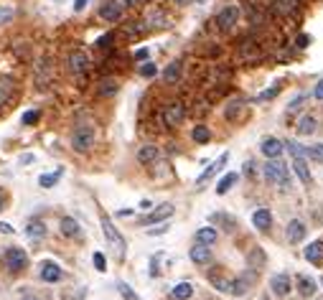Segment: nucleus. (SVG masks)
<instances>
[{"instance_id":"1","label":"nucleus","mask_w":323,"mask_h":300,"mask_svg":"<svg viewBox=\"0 0 323 300\" xmlns=\"http://www.w3.org/2000/svg\"><path fill=\"white\" fill-rule=\"evenodd\" d=\"M94 145V130L92 127H77L74 135H72V148L77 150V153H87V150Z\"/></svg>"},{"instance_id":"2","label":"nucleus","mask_w":323,"mask_h":300,"mask_svg":"<svg viewBox=\"0 0 323 300\" xmlns=\"http://www.w3.org/2000/svg\"><path fill=\"white\" fill-rule=\"evenodd\" d=\"M99 219H102V229H104V237H107V239H110V244H115V249H117V254L122 257V254H125V239H122V234H120V231L115 229V224H112V219H110V217H107V214H104V211H102V217H99Z\"/></svg>"},{"instance_id":"3","label":"nucleus","mask_w":323,"mask_h":300,"mask_svg":"<svg viewBox=\"0 0 323 300\" xmlns=\"http://www.w3.org/2000/svg\"><path fill=\"white\" fill-rule=\"evenodd\" d=\"M240 15H242L240 5H227V8H222L219 15H217V26H219L222 31H232V28L237 26V20H240Z\"/></svg>"},{"instance_id":"4","label":"nucleus","mask_w":323,"mask_h":300,"mask_svg":"<svg viewBox=\"0 0 323 300\" xmlns=\"http://www.w3.org/2000/svg\"><path fill=\"white\" fill-rule=\"evenodd\" d=\"M265 178L275 186V183H283L288 186V176H285V165L280 163V158H270V163L265 165Z\"/></svg>"},{"instance_id":"5","label":"nucleus","mask_w":323,"mask_h":300,"mask_svg":"<svg viewBox=\"0 0 323 300\" xmlns=\"http://www.w3.org/2000/svg\"><path fill=\"white\" fill-rule=\"evenodd\" d=\"M122 10H125L122 0H104L102 8H99V15H102V20H107V23H117V20L122 18Z\"/></svg>"},{"instance_id":"6","label":"nucleus","mask_w":323,"mask_h":300,"mask_svg":"<svg viewBox=\"0 0 323 300\" xmlns=\"http://www.w3.org/2000/svg\"><path fill=\"white\" fill-rule=\"evenodd\" d=\"M183 117H186V107H183L181 102H170V104L165 107V112H163L165 127H178V125L183 122Z\"/></svg>"},{"instance_id":"7","label":"nucleus","mask_w":323,"mask_h":300,"mask_svg":"<svg viewBox=\"0 0 323 300\" xmlns=\"http://www.w3.org/2000/svg\"><path fill=\"white\" fill-rule=\"evenodd\" d=\"M5 265H8L13 272H20V270L28 265V254L20 249V247H8V252H5Z\"/></svg>"},{"instance_id":"8","label":"nucleus","mask_w":323,"mask_h":300,"mask_svg":"<svg viewBox=\"0 0 323 300\" xmlns=\"http://www.w3.org/2000/svg\"><path fill=\"white\" fill-rule=\"evenodd\" d=\"M227 163H229V153H222V155H219L217 160H214V163H209V168H206L204 173H201V176L196 178V183H199V186H204V183H206V181H209V178H211L214 173H219V170H222V168H224Z\"/></svg>"},{"instance_id":"9","label":"nucleus","mask_w":323,"mask_h":300,"mask_svg":"<svg viewBox=\"0 0 323 300\" xmlns=\"http://www.w3.org/2000/svg\"><path fill=\"white\" fill-rule=\"evenodd\" d=\"M270 288H272V293L275 295H280V298H285V295H290V290H293V285H290V277L288 275H275L272 280H270Z\"/></svg>"},{"instance_id":"10","label":"nucleus","mask_w":323,"mask_h":300,"mask_svg":"<svg viewBox=\"0 0 323 300\" xmlns=\"http://www.w3.org/2000/svg\"><path fill=\"white\" fill-rule=\"evenodd\" d=\"M69 69L74 72V74H84L89 69V59H87V54L84 51H72L69 54Z\"/></svg>"},{"instance_id":"11","label":"nucleus","mask_w":323,"mask_h":300,"mask_svg":"<svg viewBox=\"0 0 323 300\" xmlns=\"http://www.w3.org/2000/svg\"><path fill=\"white\" fill-rule=\"evenodd\" d=\"M170 214H173V204H161L156 211H150L148 217L143 219V224H156V222H163V219H168Z\"/></svg>"},{"instance_id":"12","label":"nucleus","mask_w":323,"mask_h":300,"mask_svg":"<svg viewBox=\"0 0 323 300\" xmlns=\"http://www.w3.org/2000/svg\"><path fill=\"white\" fill-rule=\"evenodd\" d=\"M41 280L44 283H59L61 280V267L56 262H44L41 265Z\"/></svg>"},{"instance_id":"13","label":"nucleus","mask_w":323,"mask_h":300,"mask_svg":"<svg viewBox=\"0 0 323 300\" xmlns=\"http://www.w3.org/2000/svg\"><path fill=\"white\" fill-rule=\"evenodd\" d=\"M293 170H295V176L303 181L306 186L311 183V170H308V163H306V155H295L293 158Z\"/></svg>"},{"instance_id":"14","label":"nucleus","mask_w":323,"mask_h":300,"mask_svg":"<svg viewBox=\"0 0 323 300\" xmlns=\"http://www.w3.org/2000/svg\"><path fill=\"white\" fill-rule=\"evenodd\" d=\"M283 150H285V145H283V140H277V138H267L262 143V155H267V158H280Z\"/></svg>"},{"instance_id":"15","label":"nucleus","mask_w":323,"mask_h":300,"mask_svg":"<svg viewBox=\"0 0 323 300\" xmlns=\"http://www.w3.org/2000/svg\"><path fill=\"white\" fill-rule=\"evenodd\" d=\"M306 239V224L303 222H290L288 224V242L290 244H298Z\"/></svg>"},{"instance_id":"16","label":"nucleus","mask_w":323,"mask_h":300,"mask_svg":"<svg viewBox=\"0 0 323 300\" xmlns=\"http://www.w3.org/2000/svg\"><path fill=\"white\" fill-rule=\"evenodd\" d=\"M252 224H254L257 229L267 231V229H270V224H272V214H270L267 209H257V211L252 214Z\"/></svg>"},{"instance_id":"17","label":"nucleus","mask_w":323,"mask_h":300,"mask_svg":"<svg viewBox=\"0 0 323 300\" xmlns=\"http://www.w3.org/2000/svg\"><path fill=\"white\" fill-rule=\"evenodd\" d=\"M158 155H161V150H158L156 145H143V148L138 150V160H140L143 165H148V163H156V160H158Z\"/></svg>"},{"instance_id":"18","label":"nucleus","mask_w":323,"mask_h":300,"mask_svg":"<svg viewBox=\"0 0 323 300\" xmlns=\"http://www.w3.org/2000/svg\"><path fill=\"white\" fill-rule=\"evenodd\" d=\"M61 234H64V237H74V239H79V237H81V229H79L77 219L64 217V219H61Z\"/></svg>"},{"instance_id":"19","label":"nucleus","mask_w":323,"mask_h":300,"mask_svg":"<svg viewBox=\"0 0 323 300\" xmlns=\"http://www.w3.org/2000/svg\"><path fill=\"white\" fill-rule=\"evenodd\" d=\"M191 260L196 262V265H206V262H211V249H209V244H196L191 249Z\"/></svg>"},{"instance_id":"20","label":"nucleus","mask_w":323,"mask_h":300,"mask_svg":"<svg viewBox=\"0 0 323 300\" xmlns=\"http://www.w3.org/2000/svg\"><path fill=\"white\" fill-rule=\"evenodd\" d=\"M306 260H308L311 265H321V260H323V242H311V244H308Z\"/></svg>"},{"instance_id":"21","label":"nucleus","mask_w":323,"mask_h":300,"mask_svg":"<svg viewBox=\"0 0 323 300\" xmlns=\"http://www.w3.org/2000/svg\"><path fill=\"white\" fill-rule=\"evenodd\" d=\"M163 79H165L168 84L178 81V79H181V61H170L168 67H165V72H163Z\"/></svg>"},{"instance_id":"22","label":"nucleus","mask_w":323,"mask_h":300,"mask_svg":"<svg viewBox=\"0 0 323 300\" xmlns=\"http://www.w3.org/2000/svg\"><path fill=\"white\" fill-rule=\"evenodd\" d=\"M196 242H199V244H214V242H217V229L201 226V229L196 231Z\"/></svg>"},{"instance_id":"23","label":"nucleus","mask_w":323,"mask_h":300,"mask_svg":"<svg viewBox=\"0 0 323 300\" xmlns=\"http://www.w3.org/2000/svg\"><path fill=\"white\" fill-rule=\"evenodd\" d=\"M272 8H275L277 13L288 15V13H295V10H298V0H272Z\"/></svg>"},{"instance_id":"24","label":"nucleus","mask_w":323,"mask_h":300,"mask_svg":"<svg viewBox=\"0 0 323 300\" xmlns=\"http://www.w3.org/2000/svg\"><path fill=\"white\" fill-rule=\"evenodd\" d=\"M316 117L313 115H306V117H300V122H298V135H311L313 130H316Z\"/></svg>"},{"instance_id":"25","label":"nucleus","mask_w":323,"mask_h":300,"mask_svg":"<svg viewBox=\"0 0 323 300\" xmlns=\"http://www.w3.org/2000/svg\"><path fill=\"white\" fill-rule=\"evenodd\" d=\"M298 290H300V295H303V298H311V295L316 293V283L311 280V277L300 275V277H298Z\"/></svg>"},{"instance_id":"26","label":"nucleus","mask_w":323,"mask_h":300,"mask_svg":"<svg viewBox=\"0 0 323 300\" xmlns=\"http://www.w3.org/2000/svg\"><path fill=\"white\" fill-rule=\"evenodd\" d=\"M64 176V170L59 168V170H54V173H44L38 178V183H41V188H51V186H56L59 183V178Z\"/></svg>"},{"instance_id":"27","label":"nucleus","mask_w":323,"mask_h":300,"mask_svg":"<svg viewBox=\"0 0 323 300\" xmlns=\"http://www.w3.org/2000/svg\"><path fill=\"white\" fill-rule=\"evenodd\" d=\"M234 183H237V173H227V176H224V178L217 183V194H219V196L229 194V188H232Z\"/></svg>"},{"instance_id":"28","label":"nucleus","mask_w":323,"mask_h":300,"mask_svg":"<svg viewBox=\"0 0 323 300\" xmlns=\"http://www.w3.org/2000/svg\"><path fill=\"white\" fill-rule=\"evenodd\" d=\"M191 138L196 140L199 145H206L209 140H211V133H209V127H204V125H199V127H193V133H191Z\"/></svg>"},{"instance_id":"29","label":"nucleus","mask_w":323,"mask_h":300,"mask_svg":"<svg viewBox=\"0 0 323 300\" xmlns=\"http://www.w3.org/2000/svg\"><path fill=\"white\" fill-rule=\"evenodd\" d=\"M13 97V81L10 79H0V107Z\"/></svg>"},{"instance_id":"30","label":"nucleus","mask_w":323,"mask_h":300,"mask_svg":"<svg viewBox=\"0 0 323 300\" xmlns=\"http://www.w3.org/2000/svg\"><path fill=\"white\" fill-rule=\"evenodd\" d=\"M26 231H28V237H31V239H41V237H46V226L41 224V222H31Z\"/></svg>"},{"instance_id":"31","label":"nucleus","mask_w":323,"mask_h":300,"mask_svg":"<svg viewBox=\"0 0 323 300\" xmlns=\"http://www.w3.org/2000/svg\"><path fill=\"white\" fill-rule=\"evenodd\" d=\"M306 155L316 163H323V143H316V145H308L306 148Z\"/></svg>"},{"instance_id":"32","label":"nucleus","mask_w":323,"mask_h":300,"mask_svg":"<svg viewBox=\"0 0 323 300\" xmlns=\"http://www.w3.org/2000/svg\"><path fill=\"white\" fill-rule=\"evenodd\" d=\"M193 295V288L188 285V283H178L176 288H173V298H178V300H188Z\"/></svg>"},{"instance_id":"33","label":"nucleus","mask_w":323,"mask_h":300,"mask_svg":"<svg viewBox=\"0 0 323 300\" xmlns=\"http://www.w3.org/2000/svg\"><path fill=\"white\" fill-rule=\"evenodd\" d=\"M99 94H102V97L117 94V81H115V79H104V81L99 84Z\"/></svg>"},{"instance_id":"34","label":"nucleus","mask_w":323,"mask_h":300,"mask_svg":"<svg viewBox=\"0 0 323 300\" xmlns=\"http://www.w3.org/2000/svg\"><path fill=\"white\" fill-rule=\"evenodd\" d=\"M290 153H293V158L295 155H306V145H300V143H295V140H288V143H283Z\"/></svg>"},{"instance_id":"35","label":"nucleus","mask_w":323,"mask_h":300,"mask_svg":"<svg viewBox=\"0 0 323 300\" xmlns=\"http://www.w3.org/2000/svg\"><path fill=\"white\" fill-rule=\"evenodd\" d=\"M117 290H120V295H122L125 300H140V298L130 290V285H125V283H117Z\"/></svg>"},{"instance_id":"36","label":"nucleus","mask_w":323,"mask_h":300,"mask_svg":"<svg viewBox=\"0 0 323 300\" xmlns=\"http://www.w3.org/2000/svg\"><path fill=\"white\" fill-rule=\"evenodd\" d=\"M13 5H0V26H3V23H8V20L13 18Z\"/></svg>"},{"instance_id":"37","label":"nucleus","mask_w":323,"mask_h":300,"mask_svg":"<svg viewBox=\"0 0 323 300\" xmlns=\"http://www.w3.org/2000/svg\"><path fill=\"white\" fill-rule=\"evenodd\" d=\"M92 262H94V267H97L99 272H104V270H107V260H104V254H102V252H94Z\"/></svg>"},{"instance_id":"38","label":"nucleus","mask_w":323,"mask_h":300,"mask_svg":"<svg viewBox=\"0 0 323 300\" xmlns=\"http://www.w3.org/2000/svg\"><path fill=\"white\" fill-rule=\"evenodd\" d=\"M140 74L148 76V79H150V76H156V64H153V61H145L143 67H140Z\"/></svg>"},{"instance_id":"39","label":"nucleus","mask_w":323,"mask_h":300,"mask_svg":"<svg viewBox=\"0 0 323 300\" xmlns=\"http://www.w3.org/2000/svg\"><path fill=\"white\" fill-rule=\"evenodd\" d=\"M38 110H31V112H26L23 117H20V122H23V125H33V122H38Z\"/></svg>"},{"instance_id":"40","label":"nucleus","mask_w":323,"mask_h":300,"mask_svg":"<svg viewBox=\"0 0 323 300\" xmlns=\"http://www.w3.org/2000/svg\"><path fill=\"white\" fill-rule=\"evenodd\" d=\"M214 285L222 288L224 293H232V283H227V280H214Z\"/></svg>"},{"instance_id":"41","label":"nucleus","mask_w":323,"mask_h":300,"mask_svg":"<svg viewBox=\"0 0 323 300\" xmlns=\"http://www.w3.org/2000/svg\"><path fill=\"white\" fill-rule=\"evenodd\" d=\"M313 97H316V99H323V79H321V81L316 84V89H313Z\"/></svg>"},{"instance_id":"42","label":"nucleus","mask_w":323,"mask_h":300,"mask_svg":"<svg viewBox=\"0 0 323 300\" xmlns=\"http://www.w3.org/2000/svg\"><path fill=\"white\" fill-rule=\"evenodd\" d=\"M295 46H298V49H306V46H308V36H298V38H295Z\"/></svg>"},{"instance_id":"43","label":"nucleus","mask_w":323,"mask_h":300,"mask_svg":"<svg viewBox=\"0 0 323 300\" xmlns=\"http://www.w3.org/2000/svg\"><path fill=\"white\" fill-rule=\"evenodd\" d=\"M84 8H87V0H74V10L77 13H81Z\"/></svg>"},{"instance_id":"44","label":"nucleus","mask_w":323,"mask_h":300,"mask_svg":"<svg viewBox=\"0 0 323 300\" xmlns=\"http://www.w3.org/2000/svg\"><path fill=\"white\" fill-rule=\"evenodd\" d=\"M0 231H3V234H13V226L5 224V222H0Z\"/></svg>"},{"instance_id":"45","label":"nucleus","mask_w":323,"mask_h":300,"mask_svg":"<svg viewBox=\"0 0 323 300\" xmlns=\"http://www.w3.org/2000/svg\"><path fill=\"white\" fill-rule=\"evenodd\" d=\"M300 104H303V97H298V99H293V102H290V112H293V110H298Z\"/></svg>"},{"instance_id":"46","label":"nucleus","mask_w":323,"mask_h":300,"mask_svg":"<svg viewBox=\"0 0 323 300\" xmlns=\"http://www.w3.org/2000/svg\"><path fill=\"white\" fill-rule=\"evenodd\" d=\"M122 3H125V5H133V8H135V5H143L145 0H122Z\"/></svg>"},{"instance_id":"47","label":"nucleus","mask_w":323,"mask_h":300,"mask_svg":"<svg viewBox=\"0 0 323 300\" xmlns=\"http://www.w3.org/2000/svg\"><path fill=\"white\" fill-rule=\"evenodd\" d=\"M135 59H148V49H140V51L135 54Z\"/></svg>"},{"instance_id":"48","label":"nucleus","mask_w":323,"mask_h":300,"mask_svg":"<svg viewBox=\"0 0 323 300\" xmlns=\"http://www.w3.org/2000/svg\"><path fill=\"white\" fill-rule=\"evenodd\" d=\"M176 3H178V5H186V3H188V0H176Z\"/></svg>"},{"instance_id":"49","label":"nucleus","mask_w":323,"mask_h":300,"mask_svg":"<svg viewBox=\"0 0 323 300\" xmlns=\"http://www.w3.org/2000/svg\"><path fill=\"white\" fill-rule=\"evenodd\" d=\"M0 209H3V196H0Z\"/></svg>"},{"instance_id":"50","label":"nucleus","mask_w":323,"mask_h":300,"mask_svg":"<svg viewBox=\"0 0 323 300\" xmlns=\"http://www.w3.org/2000/svg\"><path fill=\"white\" fill-rule=\"evenodd\" d=\"M321 285H323V277H321Z\"/></svg>"},{"instance_id":"51","label":"nucleus","mask_w":323,"mask_h":300,"mask_svg":"<svg viewBox=\"0 0 323 300\" xmlns=\"http://www.w3.org/2000/svg\"><path fill=\"white\" fill-rule=\"evenodd\" d=\"M56 3H61V0H56Z\"/></svg>"}]
</instances>
